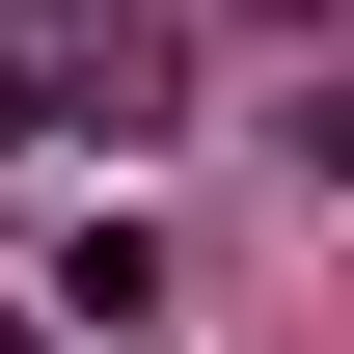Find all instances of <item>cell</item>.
I'll list each match as a JSON object with an SVG mask.
<instances>
[{"label":"cell","instance_id":"cell-1","mask_svg":"<svg viewBox=\"0 0 354 354\" xmlns=\"http://www.w3.org/2000/svg\"><path fill=\"white\" fill-rule=\"evenodd\" d=\"M28 136H55V82H28V55H0V164H28Z\"/></svg>","mask_w":354,"mask_h":354},{"label":"cell","instance_id":"cell-2","mask_svg":"<svg viewBox=\"0 0 354 354\" xmlns=\"http://www.w3.org/2000/svg\"><path fill=\"white\" fill-rule=\"evenodd\" d=\"M245 28H300V55H327V28H354V0H245Z\"/></svg>","mask_w":354,"mask_h":354},{"label":"cell","instance_id":"cell-3","mask_svg":"<svg viewBox=\"0 0 354 354\" xmlns=\"http://www.w3.org/2000/svg\"><path fill=\"white\" fill-rule=\"evenodd\" d=\"M0 354H55V300H0Z\"/></svg>","mask_w":354,"mask_h":354},{"label":"cell","instance_id":"cell-4","mask_svg":"<svg viewBox=\"0 0 354 354\" xmlns=\"http://www.w3.org/2000/svg\"><path fill=\"white\" fill-rule=\"evenodd\" d=\"M28 28H109V0H28Z\"/></svg>","mask_w":354,"mask_h":354}]
</instances>
